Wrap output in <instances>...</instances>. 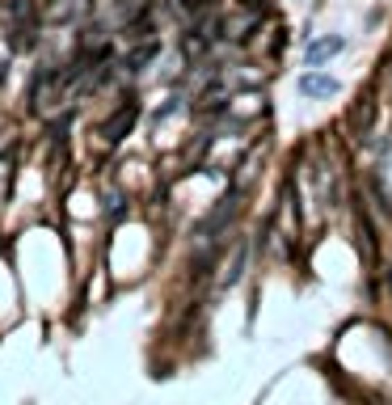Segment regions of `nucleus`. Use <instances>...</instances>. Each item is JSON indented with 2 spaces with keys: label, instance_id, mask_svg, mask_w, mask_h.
Wrapping results in <instances>:
<instances>
[{
  "label": "nucleus",
  "instance_id": "nucleus-2",
  "mask_svg": "<svg viewBox=\"0 0 392 405\" xmlns=\"http://www.w3.org/2000/svg\"><path fill=\"white\" fill-rule=\"evenodd\" d=\"M237 198H241V186H232L228 194L219 198L215 216H207V220H203V228H198V241H211V236H219V232H223V224H228V220L237 216Z\"/></svg>",
  "mask_w": 392,
  "mask_h": 405
},
{
  "label": "nucleus",
  "instance_id": "nucleus-6",
  "mask_svg": "<svg viewBox=\"0 0 392 405\" xmlns=\"http://www.w3.org/2000/svg\"><path fill=\"white\" fill-rule=\"evenodd\" d=\"M152 55H156V42H144V46H135L131 55H127V64H123V68H127V72H139Z\"/></svg>",
  "mask_w": 392,
  "mask_h": 405
},
{
  "label": "nucleus",
  "instance_id": "nucleus-3",
  "mask_svg": "<svg viewBox=\"0 0 392 405\" xmlns=\"http://www.w3.org/2000/svg\"><path fill=\"white\" fill-rule=\"evenodd\" d=\"M135 119H139V106H135V97H127L123 106L105 119V127H101V135H105V144H119V139H127V131L135 127Z\"/></svg>",
  "mask_w": 392,
  "mask_h": 405
},
{
  "label": "nucleus",
  "instance_id": "nucleus-4",
  "mask_svg": "<svg viewBox=\"0 0 392 405\" xmlns=\"http://www.w3.org/2000/svg\"><path fill=\"white\" fill-rule=\"evenodd\" d=\"M300 93H304V97H316V101H321V97H333V93H338V80L312 68V72H304V76H300Z\"/></svg>",
  "mask_w": 392,
  "mask_h": 405
},
{
  "label": "nucleus",
  "instance_id": "nucleus-1",
  "mask_svg": "<svg viewBox=\"0 0 392 405\" xmlns=\"http://www.w3.org/2000/svg\"><path fill=\"white\" fill-rule=\"evenodd\" d=\"M5 30H9V51H34L38 42V17L30 0H5Z\"/></svg>",
  "mask_w": 392,
  "mask_h": 405
},
{
  "label": "nucleus",
  "instance_id": "nucleus-5",
  "mask_svg": "<svg viewBox=\"0 0 392 405\" xmlns=\"http://www.w3.org/2000/svg\"><path fill=\"white\" fill-rule=\"evenodd\" d=\"M346 46V38H338V34H329V38H316V42H308V68H321L325 60H333L338 51Z\"/></svg>",
  "mask_w": 392,
  "mask_h": 405
}]
</instances>
